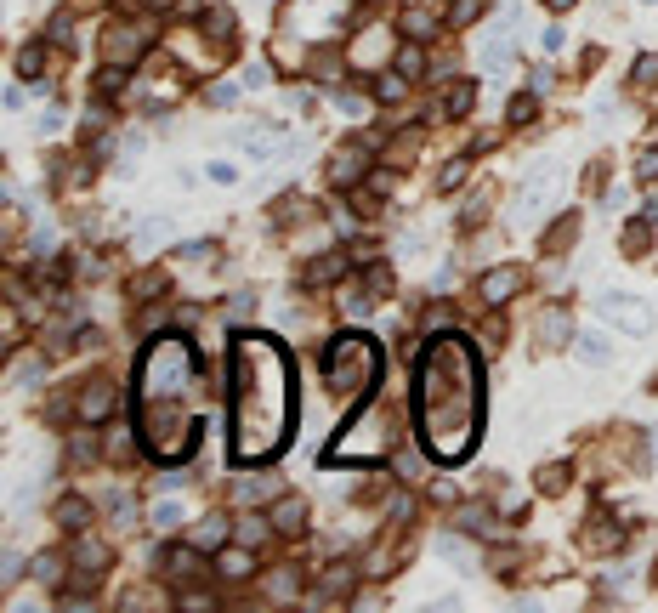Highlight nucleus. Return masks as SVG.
<instances>
[{
	"instance_id": "obj_46",
	"label": "nucleus",
	"mask_w": 658,
	"mask_h": 613,
	"mask_svg": "<svg viewBox=\"0 0 658 613\" xmlns=\"http://www.w3.org/2000/svg\"><path fill=\"white\" fill-rule=\"evenodd\" d=\"M222 534H227V528H222V523H216V517H210V523H205V528H199V540H205V545H216V540H222Z\"/></svg>"
},
{
	"instance_id": "obj_4",
	"label": "nucleus",
	"mask_w": 658,
	"mask_h": 613,
	"mask_svg": "<svg viewBox=\"0 0 658 613\" xmlns=\"http://www.w3.org/2000/svg\"><path fill=\"white\" fill-rule=\"evenodd\" d=\"M556 188H562V171H556L551 159L534 165V171L522 176V188H517V211H511V222H517V228H534L539 216L556 205Z\"/></svg>"
},
{
	"instance_id": "obj_44",
	"label": "nucleus",
	"mask_w": 658,
	"mask_h": 613,
	"mask_svg": "<svg viewBox=\"0 0 658 613\" xmlns=\"http://www.w3.org/2000/svg\"><path fill=\"white\" fill-rule=\"evenodd\" d=\"M250 313H256V301H250V296H233V301H227V318H250Z\"/></svg>"
},
{
	"instance_id": "obj_8",
	"label": "nucleus",
	"mask_w": 658,
	"mask_h": 613,
	"mask_svg": "<svg viewBox=\"0 0 658 613\" xmlns=\"http://www.w3.org/2000/svg\"><path fill=\"white\" fill-rule=\"evenodd\" d=\"M278 137H284V125L278 120H256V125H239L233 131V148L250 159H273L278 154Z\"/></svg>"
},
{
	"instance_id": "obj_43",
	"label": "nucleus",
	"mask_w": 658,
	"mask_h": 613,
	"mask_svg": "<svg viewBox=\"0 0 658 613\" xmlns=\"http://www.w3.org/2000/svg\"><path fill=\"white\" fill-rule=\"evenodd\" d=\"M511 120H517V125L534 120V97H517V103H511Z\"/></svg>"
},
{
	"instance_id": "obj_24",
	"label": "nucleus",
	"mask_w": 658,
	"mask_h": 613,
	"mask_svg": "<svg viewBox=\"0 0 658 613\" xmlns=\"http://www.w3.org/2000/svg\"><path fill=\"white\" fill-rule=\"evenodd\" d=\"M392 69H398V74H409V80H415V74L426 69V57H420V46H403V52L392 57Z\"/></svg>"
},
{
	"instance_id": "obj_42",
	"label": "nucleus",
	"mask_w": 658,
	"mask_h": 613,
	"mask_svg": "<svg viewBox=\"0 0 658 613\" xmlns=\"http://www.w3.org/2000/svg\"><path fill=\"white\" fill-rule=\"evenodd\" d=\"M210 250H216L210 239H193V245H182V262H205Z\"/></svg>"
},
{
	"instance_id": "obj_38",
	"label": "nucleus",
	"mask_w": 658,
	"mask_h": 613,
	"mask_svg": "<svg viewBox=\"0 0 658 613\" xmlns=\"http://www.w3.org/2000/svg\"><path fill=\"white\" fill-rule=\"evenodd\" d=\"M403 29H409L415 40H426V35H432V18H426V12H409V18H403Z\"/></svg>"
},
{
	"instance_id": "obj_30",
	"label": "nucleus",
	"mask_w": 658,
	"mask_h": 613,
	"mask_svg": "<svg viewBox=\"0 0 658 613\" xmlns=\"http://www.w3.org/2000/svg\"><path fill=\"white\" fill-rule=\"evenodd\" d=\"M539 489H545V494H562V489H568V472H562V466H545V472H539Z\"/></svg>"
},
{
	"instance_id": "obj_28",
	"label": "nucleus",
	"mask_w": 658,
	"mask_h": 613,
	"mask_svg": "<svg viewBox=\"0 0 658 613\" xmlns=\"http://www.w3.org/2000/svg\"><path fill=\"white\" fill-rule=\"evenodd\" d=\"M182 523V506H176V500H159L154 506V528H176Z\"/></svg>"
},
{
	"instance_id": "obj_48",
	"label": "nucleus",
	"mask_w": 658,
	"mask_h": 613,
	"mask_svg": "<svg viewBox=\"0 0 658 613\" xmlns=\"http://www.w3.org/2000/svg\"><path fill=\"white\" fill-rule=\"evenodd\" d=\"M40 381V364H18V386H35Z\"/></svg>"
},
{
	"instance_id": "obj_31",
	"label": "nucleus",
	"mask_w": 658,
	"mask_h": 613,
	"mask_svg": "<svg viewBox=\"0 0 658 613\" xmlns=\"http://www.w3.org/2000/svg\"><path fill=\"white\" fill-rule=\"evenodd\" d=\"M239 91H244V86L222 80V86H210V103H216V108H233V103H239Z\"/></svg>"
},
{
	"instance_id": "obj_23",
	"label": "nucleus",
	"mask_w": 658,
	"mask_h": 613,
	"mask_svg": "<svg viewBox=\"0 0 658 613\" xmlns=\"http://www.w3.org/2000/svg\"><path fill=\"white\" fill-rule=\"evenodd\" d=\"M273 489H278L273 477H244V483H239V500H244V506H250V500H267V494H273Z\"/></svg>"
},
{
	"instance_id": "obj_7",
	"label": "nucleus",
	"mask_w": 658,
	"mask_h": 613,
	"mask_svg": "<svg viewBox=\"0 0 658 613\" xmlns=\"http://www.w3.org/2000/svg\"><path fill=\"white\" fill-rule=\"evenodd\" d=\"M517 0H505V18L500 23H488V35L477 40V63H483V69H494V63H500V57H511V40H517Z\"/></svg>"
},
{
	"instance_id": "obj_45",
	"label": "nucleus",
	"mask_w": 658,
	"mask_h": 613,
	"mask_svg": "<svg viewBox=\"0 0 658 613\" xmlns=\"http://www.w3.org/2000/svg\"><path fill=\"white\" fill-rule=\"evenodd\" d=\"M636 176H658V148H653V154H641V159H636Z\"/></svg>"
},
{
	"instance_id": "obj_47",
	"label": "nucleus",
	"mask_w": 658,
	"mask_h": 613,
	"mask_svg": "<svg viewBox=\"0 0 658 613\" xmlns=\"http://www.w3.org/2000/svg\"><path fill=\"white\" fill-rule=\"evenodd\" d=\"M261 86H267V69H261V63H256V69L244 74V91H261Z\"/></svg>"
},
{
	"instance_id": "obj_33",
	"label": "nucleus",
	"mask_w": 658,
	"mask_h": 613,
	"mask_svg": "<svg viewBox=\"0 0 658 613\" xmlns=\"http://www.w3.org/2000/svg\"><path fill=\"white\" fill-rule=\"evenodd\" d=\"M35 131L40 137H57V131H63V108H46V114L35 120Z\"/></svg>"
},
{
	"instance_id": "obj_34",
	"label": "nucleus",
	"mask_w": 658,
	"mask_h": 613,
	"mask_svg": "<svg viewBox=\"0 0 658 613\" xmlns=\"http://www.w3.org/2000/svg\"><path fill=\"white\" fill-rule=\"evenodd\" d=\"M335 103H341V114H347V120H364V97H352V91H335Z\"/></svg>"
},
{
	"instance_id": "obj_3",
	"label": "nucleus",
	"mask_w": 658,
	"mask_h": 613,
	"mask_svg": "<svg viewBox=\"0 0 658 613\" xmlns=\"http://www.w3.org/2000/svg\"><path fill=\"white\" fill-rule=\"evenodd\" d=\"M324 375L335 381V392H347V398L375 392V381H381V347H375L369 335H335L324 347Z\"/></svg>"
},
{
	"instance_id": "obj_49",
	"label": "nucleus",
	"mask_w": 658,
	"mask_h": 613,
	"mask_svg": "<svg viewBox=\"0 0 658 613\" xmlns=\"http://www.w3.org/2000/svg\"><path fill=\"white\" fill-rule=\"evenodd\" d=\"M653 455H658V426H653Z\"/></svg>"
},
{
	"instance_id": "obj_11",
	"label": "nucleus",
	"mask_w": 658,
	"mask_h": 613,
	"mask_svg": "<svg viewBox=\"0 0 658 613\" xmlns=\"http://www.w3.org/2000/svg\"><path fill=\"white\" fill-rule=\"evenodd\" d=\"M517 290H522V273H517V267H494V273L483 279V301H494V307H500V301H511Z\"/></svg>"
},
{
	"instance_id": "obj_10",
	"label": "nucleus",
	"mask_w": 658,
	"mask_h": 613,
	"mask_svg": "<svg viewBox=\"0 0 658 613\" xmlns=\"http://www.w3.org/2000/svg\"><path fill=\"white\" fill-rule=\"evenodd\" d=\"M148 40H154V29H148V23H131V29H120V35H108V57H114V63H125V57L142 52Z\"/></svg>"
},
{
	"instance_id": "obj_40",
	"label": "nucleus",
	"mask_w": 658,
	"mask_h": 613,
	"mask_svg": "<svg viewBox=\"0 0 658 613\" xmlns=\"http://www.w3.org/2000/svg\"><path fill=\"white\" fill-rule=\"evenodd\" d=\"M658 80V57H636V86H653Z\"/></svg>"
},
{
	"instance_id": "obj_17",
	"label": "nucleus",
	"mask_w": 658,
	"mask_h": 613,
	"mask_svg": "<svg viewBox=\"0 0 658 613\" xmlns=\"http://www.w3.org/2000/svg\"><path fill=\"white\" fill-rule=\"evenodd\" d=\"M539 335H545V347H562V341H568V313L551 307V313L539 318Z\"/></svg>"
},
{
	"instance_id": "obj_18",
	"label": "nucleus",
	"mask_w": 658,
	"mask_h": 613,
	"mask_svg": "<svg viewBox=\"0 0 658 613\" xmlns=\"http://www.w3.org/2000/svg\"><path fill=\"white\" fill-rule=\"evenodd\" d=\"M471 97H477V91H471L466 80H454V86L443 91V114H454V120H460V114L471 108Z\"/></svg>"
},
{
	"instance_id": "obj_25",
	"label": "nucleus",
	"mask_w": 658,
	"mask_h": 613,
	"mask_svg": "<svg viewBox=\"0 0 658 613\" xmlns=\"http://www.w3.org/2000/svg\"><path fill=\"white\" fill-rule=\"evenodd\" d=\"M358 165H364V148H347V154H341V165H335V182H352V176H358Z\"/></svg>"
},
{
	"instance_id": "obj_5",
	"label": "nucleus",
	"mask_w": 658,
	"mask_h": 613,
	"mask_svg": "<svg viewBox=\"0 0 658 613\" xmlns=\"http://www.w3.org/2000/svg\"><path fill=\"white\" fill-rule=\"evenodd\" d=\"M352 0H290V35L301 40H318V35H335L347 23Z\"/></svg>"
},
{
	"instance_id": "obj_15",
	"label": "nucleus",
	"mask_w": 658,
	"mask_h": 613,
	"mask_svg": "<svg viewBox=\"0 0 658 613\" xmlns=\"http://www.w3.org/2000/svg\"><path fill=\"white\" fill-rule=\"evenodd\" d=\"M573 352H579V364H613V341H607V335H596V330L579 335V347H573Z\"/></svg>"
},
{
	"instance_id": "obj_27",
	"label": "nucleus",
	"mask_w": 658,
	"mask_h": 613,
	"mask_svg": "<svg viewBox=\"0 0 658 613\" xmlns=\"http://www.w3.org/2000/svg\"><path fill=\"white\" fill-rule=\"evenodd\" d=\"M261 540H267V523H261V517H244V528H239V545H250V551H256Z\"/></svg>"
},
{
	"instance_id": "obj_37",
	"label": "nucleus",
	"mask_w": 658,
	"mask_h": 613,
	"mask_svg": "<svg viewBox=\"0 0 658 613\" xmlns=\"http://www.w3.org/2000/svg\"><path fill=\"white\" fill-rule=\"evenodd\" d=\"M0 579H6V585H18V579H23V557H18V551H6V562H0Z\"/></svg>"
},
{
	"instance_id": "obj_2",
	"label": "nucleus",
	"mask_w": 658,
	"mask_h": 613,
	"mask_svg": "<svg viewBox=\"0 0 658 613\" xmlns=\"http://www.w3.org/2000/svg\"><path fill=\"white\" fill-rule=\"evenodd\" d=\"M227 369H233V460L256 466L290 443V358L267 335H239Z\"/></svg>"
},
{
	"instance_id": "obj_14",
	"label": "nucleus",
	"mask_w": 658,
	"mask_h": 613,
	"mask_svg": "<svg viewBox=\"0 0 658 613\" xmlns=\"http://www.w3.org/2000/svg\"><path fill=\"white\" fill-rule=\"evenodd\" d=\"M250 568H256V557H250V545H227L222 557H216V574H222V579H244Z\"/></svg>"
},
{
	"instance_id": "obj_32",
	"label": "nucleus",
	"mask_w": 658,
	"mask_h": 613,
	"mask_svg": "<svg viewBox=\"0 0 658 613\" xmlns=\"http://www.w3.org/2000/svg\"><path fill=\"white\" fill-rule=\"evenodd\" d=\"M375 57H386V40L381 35H364V40H358V63H375Z\"/></svg>"
},
{
	"instance_id": "obj_6",
	"label": "nucleus",
	"mask_w": 658,
	"mask_h": 613,
	"mask_svg": "<svg viewBox=\"0 0 658 613\" xmlns=\"http://www.w3.org/2000/svg\"><path fill=\"white\" fill-rule=\"evenodd\" d=\"M596 318L613 324V330H624V335H647L653 330V307H647L641 296H630V290H607V296H596Z\"/></svg>"
},
{
	"instance_id": "obj_26",
	"label": "nucleus",
	"mask_w": 658,
	"mask_h": 613,
	"mask_svg": "<svg viewBox=\"0 0 658 613\" xmlns=\"http://www.w3.org/2000/svg\"><path fill=\"white\" fill-rule=\"evenodd\" d=\"M205 35H216V40H227V35H233V18H227L222 6H216V12H205Z\"/></svg>"
},
{
	"instance_id": "obj_35",
	"label": "nucleus",
	"mask_w": 658,
	"mask_h": 613,
	"mask_svg": "<svg viewBox=\"0 0 658 613\" xmlns=\"http://www.w3.org/2000/svg\"><path fill=\"white\" fill-rule=\"evenodd\" d=\"M539 46H545V52H562V46H568V35H562V23H545V35H539Z\"/></svg>"
},
{
	"instance_id": "obj_1",
	"label": "nucleus",
	"mask_w": 658,
	"mask_h": 613,
	"mask_svg": "<svg viewBox=\"0 0 658 613\" xmlns=\"http://www.w3.org/2000/svg\"><path fill=\"white\" fill-rule=\"evenodd\" d=\"M415 421L437 460H466L483 432V364L466 335H432L415 358Z\"/></svg>"
},
{
	"instance_id": "obj_12",
	"label": "nucleus",
	"mask_w": 658,
	"mask_h": 613,
	"mask_svg": "<svg viewBox=\"0 0 658 613\" xmlns=\"http://www.w3.org/2000/svg\"><path fill=\"white\" fill-rule=\"evenodd\" d=\"M108 409H114V386L103 381H91L86 392H80V421H103Z\"/></svg>"
},
{
	"instance_id": "obj_29",
	"label": "nucleus",
	"mask_w": 658,
	"mask_h": 613,
	"mask_svg": "<svg viewBox=\"0 0 658 613\" xmlns=\"http://www.w3.org/2000/svg\"><path fill=\"white\" fill-rule=\"evenodd\" d=\"M483 12V0H449V23H471Z\"/></svg>"
},
{
	"instance_id": "obj_21",
	"label": "nucleus",
	"mask_w": 658,
	"mask_h": 613,
	"mask_svg": "<svg viewBox=\"0 0 658 613\" xmlns=\"http://www.w3.org/2000/svg\"><path fill=\"white\" fill-rule=\"evenodd\" d=\"M57 517H63V528H69V534H80V528H86V517H91V506H86V500H63V506H57Z\"/></svg>"
},
{
	"instance_id": "obj_20",
	"label": "nucleus",
	"mask_w": 658,
	"mask_h": 613,
	"mask_svg": "<svg viewBox=\"0 0 658 613\" xmlns=\"http://www.w3.org/2000/svg\"><path fill=\"white\" fill-rule=\"evenodd\" d=\"M437 551H443L449 562H466V568H477V551H471L460 534H443V540H437Z\"/></svg>"
},
{
	"instance_id": "obj_19",
	"label": "nucleus",
	"mask_w": 658,
	"mask_h": 613,
	"mask_svg": "<svg viewBox=\"0 0 658 613\" xmlns=\"http://www.w3.org/2000/svg\"><path fill=\"white\" fill-rule=\"evenodd\" d=\"M103 568H108L103 545H80V579H103Z\"/></svg>"
},
{
	"instance_id": "obj_41",
	"label": "nucleus",
	"mask_w": 658,
	"mask_h": 613,
	"mask_svg": "<svg viewBox=\"0 0 658 613\" xmlns=\"http://www.w3.org/2000/svg\"><path fill=\"white\" fill-rule=\"evenodd\" d=\"M647 250V228H630L624 233V256H641Z\"/></svg>"
},
{
	"instance_id": "obj_13",
	"label": "nucleus",
	"mask_w": 658,
	"mask_h": 613,
	"mask_svg": "<svg viewBox=\"0 0 658 613\" xmlns=\"http://www.w3.org/2000/svg\"><path fill=\"white\" fill-rule=\"evenodd\" d=\"M165 239H176V222H171V216H148V222L137 228V250H142V256H148L154 245H165Z\"/></svg>"
},
{
	"instance_id": "obj_39",
	"label": "nucleus",
	"mask_w": 658,
	"mask_h": 613,
	"mask_svg": "<svg viewBox=\"0 0 658 613\" xmlns=\"http://www.w3.org/2000/svg\"><path fill=\"white\" fill-rule=\"evenodd\" d=\"M40 63H46V52L29 46V52H23V80H40Z\"/></svg>"
},
{
	"instance_id": "obj_22",
	"label": "nucleus",
	"mask_w": 658,
	"mask_h": 613,
	"mask_svg": "<svg viewBox=\"0 0 658 613\" xmlns=\"http://www.w3.org/2000/svg\"><path fill=\"white\" fill-rule=\"evenodd\" d=\"M35 579L57 591V585H63V557H52V551H46V557H35Z\"/></svg>"
},
{
	"instance_id": "obj_9",
	"label": "nucleus",
	"mask_w": 658,
	"mask_h": 613,
	"mask_svg": "<svg viewBox=\"0 0 658 613\" xmlns=\"http://www.w3.org/2000/svg\"><path fill=\"white\" fill-rule=\"evenodd\" d=\"M159 562H165V574H171L176 585H193V579L205 574V557H199L193 545H171V551H159Z\"/></svg>"
},
{
	"instance_id": "obj_36",
	"label": "nucleus",
	"mask_w": 658,
	"mask_h": 613,
	"mask_svg": "<svg viewBox=\"0 0 658 613\" xmlns=\"http://www.w3.org/2000/svg\"><path fill=\"white\" fill-rule=\"evenodd\" d=\"M210 182H222V188H233V182H239V171H233L227 159H210Z\"/></svg>"
},
{
	"instance_id": "obj_16",
	"label": "nucleus",
	"mask_w": 658,
	"mask_h": 613,
	"mask_svg": "<svg viewBox=\"0 0 658 613\" xmlns=\"http://www.w3.org/2000/svg\"><path fill=\"white\" fill-rule=\"evenodd\" d=\"M301 517H307V500H295V494H284L273 506V528H301Z\"/></svg>"
}]
</instances>
